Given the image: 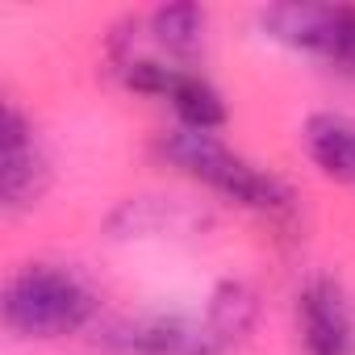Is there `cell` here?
<instances>
[{"instance_id":"obj_1","label":"cell","mask_w":355,"mask_h":355,"mask_svg":"<svg viewBox=\"0 0 355 355\" xmlns=\"http://www.w3.org/2000/svg\"><path fill=\"white\" fill-rule=\"evenodd\" d=\"M159 155L163 163H171L180 175L205 184L209 193L255 209V214H284L293 205V189L280 180L276 171L243 159L239 150H230L218 134H201V130H184L175 125L171 134L159 138Z\"/></svg>"},{"instance_id":"obj_2","label":"cell","mask_w":355,"mask_h":355,"mask_svg":"<svg viewBox=\"0 0 355 355\" xmlns=\"http://www.w3.org/2000/svg\"><path fill=\"white\" fill-rule=\"evenodd\" d=\"M96 313L92 288L59 263H26L5 284V326L17 338H67Z\"/></svg>"},{"instance_id":"obj_3","label":"cell","mask_w":355,"mask_h":355,"mask_svg":"<svg viewBox=\"0 0 355 355\" xmlns=\"http://www.w3.org/2000/svg\"><path fill=\"white\" fill-rule=\"evenodd\" d=\"M0 201L9 214L34 209L51 184L46 150L30 125V117L17 105H5V125H0Z\"/></svg>"},{"instance_id":"obj_4","label":"cell","mask_w":355,"mask_h":355,"mask_svg":"<svg viewBox=\"0 0 355 355\" xmlns=\"http://www.w3.org/2000/svg\"><path fill=\"white\" fill-rule=\"evenodd\" d=\"M105 347L113 355H226L230 347L218 338V330L180 313H155V318H134L117 322L105 334Z\"/></svg>"},{"instance_id":"obj_5","label":"cell","mask_w":355,"mask_h":355,"mask_svg":"<svg viewBox=\"0 0 355 355\" xmlns=\"http://www.w3.org/2000/svg\"><path fill=\"white\" fill-rule=\"evenodd\" d=\"M297 338L305 355H355V305L330 276H313L297 293Z\"/></svg>"},{"instance_id":"obj_6","label":"cell","mask_w":355,"mask_h":355,"mask_svg":"<svg viewBox=\"0 0 355 355\" xmlns=\"http://www.w3.org/2000/svg\"><path fill=\"white\" fill-rule=\"evenodd\" d=\"M305 150L322 175L355 189V121L343 113H313L305 121Z\"/></svg>"},{"instance_id":"obj_7","label":"cell","mask_w":355,"mask_h":355,"mask_svg":"<svg viewBox=\"0 0 355 355\" xmlns=\"http://www.w3.org/2000/svg\"><path fill=\"white\" fill-rule=\"evenodd\" d=\"M146 30L159 55H167L171 63H184L205 42V13L197 5H167L146 17Z\"/></svg>"},{"instance_id":"obj_8","label":"cell","mask_w":355,"mask_h":355,"mask_svg":"<svg viewBox=\"0 0 355 355\" xmlns=\"http://www.w3.org/2000/svg\"><path fill=\"white\" fill-rule=\"evenodd\" d=\"M318 59H326L343 76H355V9L351 5H334L330 30H326V46H322Z\"/></svg>"}]
</instances>
